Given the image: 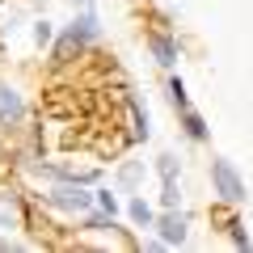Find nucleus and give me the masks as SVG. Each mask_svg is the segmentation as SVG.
I'll use <instances>...</instances> for the list:
<instances>
[{
	"label": "nucleus",
	"instance_id": "f257e3e1",
	"mask_svg": "<svg viewBox=\"0 0 253 253\" xmlns=\"http://www.w3.org/2000/svg\"><path fill=\"white\" fill-rule=\"evenodd\" d=\"M211 186H215L219 203H228V207H236V203H245V177L236 173L232 161H211Z\"/></svg>",
	"mask_w": 253,
	"mask_h": 253
},
{
	"label": "nucleus",
	"instance_id": "f03ea898",
	"mask_svg": "<svg viewBox=\"0 0 253 253\" xmlns=\"http://www.w3.org/2000/svg\"><path fill=\"white\" fill-rule=\"evenodd\" d=\"M46 203H51V207H59V211H72V215H84V211L97 203V194H89V190H84V181H59V186L46 194Z\"/></svg>",
	"mask_w": 253,
	"mask_h": 253
},
{
	"label": "nucleus",
	"instance_id": "7ed1b4c3",
	"mask_svg": "<svg viewBox=\"0 0 253 253\" xmlns=\"http://www.w3.org/2000/svg\"><path fill=\"white\" fill-rule=\"evenodd\" d=\"M156 232H161L165 245H186V215H177V207H169L156 219Z\"/></svg>",
	"mask_w": 253,
	"mask_h": 253
},
{
	"label": "nucleus",
	"instance_id": "20e7f679",
	"mask_svg": "<svg viewBox=\"0 0 253 253\" xmlns=\"http://www.w3.org/2000/svg\"><path fill=\"white\" fill-rule=\"evenodd\" d=\"M148 51H152V59L161 63V68H173V63L181 59L177 38H169V34H148Z\"/></svg>",
	"mask_w": 253,
	"mask_h": 253
},
{
	"label": "nucleus",
	"instance_id": "39448f33",
	"mask_svg": "<svg viewBox=\"0 0 253 253\" xmlns=\"http://www.w3.org/2000/svg\"><path fill=\"white\" fill-rule=\"evenodd\" d=\"M21 114H26V101H21V93L9 89V84H0V126L17 123Z\"/></svg>",
	"mask_w": 253,
	"mask_h": 253
},
{
	"label": "nucleus",
	"instance_id": "423d86ee",
	"mask_svg": "<svg viewBox=\"0 0 253 253\" xmlns=\"http://www.w3.org/2000/svg\"><path fill=\"white\" fill-rule=\"evenodd\" d=\"M81 51H84V42L72 34V30H68V34H63L59 42H55V55H51V63H72V55H81Z\"/></svg>",
	"mask_w": 253,
	"mask_h": 253
},
{
	"label": "nucleus",
	"instance_id": "0eeeda50",
	"mask_svg": "<svg viewBox=\"0 0 253 253\" xmlns=\"http://www.w3.org/2000/svg\"><path fill=\"white\" fill-rule=\"evenodd\" d=\"M72 34H76V38H81V42H84V46H89V42H93V38H97V17H93V9H81V17H76V21H72Z\"/></svg>",
	"mask_w": 253,
	"mask_h": 253
},
{
	"label": "nucleus",
	"instance_id": "6e6552de",
	"mask_svg": "<svg viewBox=\"0 0 253 253\" xmlns=\"http://www.w3.org/2000/svg\"><path fill=\"white\" fill-rule=\"evenodd\" d=\"M181 126H186L190 139H207V123H203V114H194V110H181Z\"/></svg>",
	"mask_w": 253,
	"mask_h": 253
},
{
	"label": "nucleus",
	"instance_id": "1a4fd4ad",
	"mask_svg": "<svg viewBox=\"0 0 253 253\" xmlns=\"http://www.w3.org/2000/svg\"><path fill=\"white\" fill-rule=\"evenodd\" d=\"M126 215L135 219L139 228H152V224H156V215H152V207H148L144 199H131V207H126Z\"/></svg>",
	"mask_w": 253,
	"mask_h": 253
},
{
	"label": "nucleus",
	"instance_id": "9d476101",
	"mask_svg": "<svg viewBox=\"0 0 253 253\" xmlns=\"http://www.w3.org/2000/svg\"><path fill=\"white\" fill-rule=\"evenodd\" d=\"M126 110H131V123H135V131H131V135H135V139H148V114L139 110V101L126 97Z\"/></svg>",
	"mask_w": 253,
	"mask_h": 253
},
{
	"label": "nucleus",
	"instance_id": "9b49d317",
	"mask_svg": "<svg viewBox=\"0 0 253 253\" xmlns=\"http://www.w3.org/2000/svg\"><path fill=\"white\" fill-rule=\"evenodd\" d=\"M169 101L177 110H186L190 106V97H186V84H181V76H169Z\"/></svg>",
	"mask_w": 253,
	"mask_h": 253
},
{
	"label": "nucleus",
	"instance_id": "f8f14e48",
	"mask_svg": "<svg viewBox=\"0 0 253 253\" xmlns=\"http://www.w3.org/2000/svg\"><path fill=\"white\" fill-rule=\"evenodd\" d=\"M228 236H232V245H236V249H249V232H245V224H241V219H228Z\"/></svg>",
	"mask_w": 253,
	"mask_h": 253
},
{
	"label": "nucleus",
	"instance_id": "ddd939ff",
	"mask_svg": "<svg viewBox=\"0 0 253 253\" xmlns=\"http://www.w3.org/2000/svg\"><path fill=\"white\" fill-rule=\"evenodd\" d=\"M156 173H161V181H177V161L173 156H161L156 161Z\"/></svg>",
	"mask_w": 253,
	"mask_h": 253
},
{
	"label": "nucleus",
	"instance_id": "4468645a",
	"mask_svg": "<svg viewBox=\"0 0 253 253\" xmlns=\"http://www.w3.org/2000/svg\"><path fill=\"white\" fill-rule=\"evenodd\" d=\"M97 207L106 211V215H118V199L110 194V190H97Z\"/></svg>",
	"mask_w": 253,
	"mask_h": 253
},
{
	"label": "nucleus",
	"instance_id": "2eb2a0df",
	"mask_svg": "<svg viewBox=\"0 0 253 253\" xmlns=\"http://www.w3.org/2000/svg\"><path fill=\"white\" fill-rule=\"evenodd\" d=\"M51 38H55V26H51V21H38V26H34V42H38V46H46Z\"/></svg>",
	"mask_w": 253,
	"mask_h": 253
},
{
	"label": "nucleus",
	"instance_id": "dca6fc26",
	"mask_svg": "<svg viewBox=\"0 0 253 253\" xmlns=\"http://www.w3.org/2000/svg\"><path fill=\"white\" fill-rule=\"evenodd\" d=\"M177 199H181L177 181H165V194H161V203H165V207H177Z\"/></svg>",
	"mask_w": 253,
	"mask_h": 253
},
{
	"label": "nucleus",
	"instance_id": "f3484780",
	"mask_svg": "<svg viewBox=\"0 0 253 253\" xmlns=\"http://www.w3.org/2000/svg\"><path fill=\"white\" fill-rule=\"evenodd\" d=\"M123 181H126V186H135V181H139V165H126V169H123Z\"/></svg>",
	"mask_w": 253,
	"mask_h": 253
},
{
	"label": "nucleus",
	"instance_id": "a211bd4d",
	"mask_svg": "<svg viewBox=\"0 0 253 253\" xmlns=\"http://www.w3.org/2000/svg\"><path fill=\"white\" fill-rule=\"evenodd\" d=\"M81 9H89V0H81Z\"/></svg>",
	"mask_w": 253,
	"mask_h": 253
}]
</instances>
